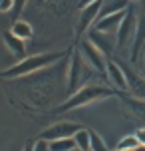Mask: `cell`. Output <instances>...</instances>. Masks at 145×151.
<instances>
[{"label":"cell","mask_w":145,"mask_h":151,"mask_svg":"<svg viewBox=\"0 0 145 151\" xmlns=\"http://www.w3.org/2000/svg\"><path fill=\"white\" fill-rule=\"evenodd\" d=\"M127 8H129V0H103L101 10H99V18H106L109 14L121 12V10H127Z\"/></svg>","instance_id":"cell-14"},{"label":"cell","mask_w":145,"mask_h":151,"mask_svg":"<svg viewBox=\"0 0 145 151\" xmlns=\"http://www.w3.org/2000/svg\"><path fill=\"white\" fill-rule=\"evenodd\" d=\"M133 151H145V145H141V143H139V145H137V147H135Z\"/></svg>","instance_id":"cell-26"},{"label":"cell","mask_w":145,"mask_h":151,"mask_svg":"<svg viewBox=\"0 0 145 151\" xmlns=\"http://www.w3.org/2000/svg\"><path fill=\"white\" fill-rule=\"evenodd\" d=\"M32 151H50V141L46 139H36L34 143H32Z\"/></svg>","instance_id":"cell-21"},{"label":"cell","mask_w":145,"mask_h":151,"mask_svg":"<svg viewBox=\"0 0 145 151\" xmlns=\"http://www.w3.org/2000/svg\"><path fill=\"white\" fill-rule=\"evenodd\" d=\"M0 2H2V0H0Z\"/></svg>","instance_id":"cell-32"},{"label":"cell","mask_w":145,"mask_h":151,"mask_svg":"<svg viewBox=\"0 0 145 151\" xmlns=\"http://www.w3.org/2000/svg\"><path fill=\"white\" fill-rule=\"evenodd\" d=\"M135 32H137V10L133 6H129L125 10V16L121 20V26L115 34L117 38V50L121 52L125 48H131L133 40H135Z\"/></svg>","instance_id":"cell-4"},{"label":"cell","mask_w":145,"mask_h":151,"mask_svg":"<svg viewBox=\"0 0 145 151\" xmlns=\"http://www.w3.org/2000/svg\"><path fill=\"white\" fill-rule=\"evenodd\" d=\"M90 137H92V143H90V151H107L106 141L101 139V135H99L98 131L90 129Z\"/></svg>","instance_id":"cell-19"},{"label":"cell","mask_w":145,"mask_h":151,"mask_svg":"<svg viewBox=\"0 0 145 151\" xmlns=\"http://www.w3.org/2000/svg\"><path fill=\"white\" fill-rule=\"evenodd\" d=\"M135 137L139 139V143L145 145V127H139L137 131H135Z\"/></svg>","instance_id":"cell-24"},{"label":"cell","mask_w":145,"mask_h":151,"mask_svg":"<svg viewBox=\"0 0 145 151\" xmlns=\"http://www.w3.org/2000/svg\"><path fill=\"white\" fill-rule=\"evenodd\" d=\"M22 151H32V145H30V143H28V145H26V147H24V149H22Z\"/></svg>","instance_id":"cell-27"},{"label":"cell","mask_w":145,"mask_h":151,"mask_svg":"<svg viewBox=\"0 0 145 151\" xmlns=\"http://www.w3.org/2000/svg\"><path fill=\"white\" fill-rule=\"evenodd\" d=\"M12 6H14V0H2L0 2V12L8 14V12H12Z\"/></svg>","instance_id":"cell-23"},{"label":"cell","mask_w":145,"mask_h":151,"mask_svg":"<svg viewBox=\"0 0 145 151\" xmlns=\"http://www.w3.org/2000/svg\"><path fill=\"white\" fill-rule=\"evenodd\" d=\"M121 68H123V72H125V76H127V86H129L127 91H129L133 98L145 101V76H139L135 70H131L129 66H125V64H123Z\"/></svg>","instance_id":"cell-10"},{"label":"cell","mask_w":145,"mask_h":151,"mask_svg":"<svg viewBox=\"0 0 145 151\" xmlns=\"http://www.w3.org/2000/svg\"><path fill=\"white\" fill-rule=\"evenodd\" d=\"M121 104L127 109H129L139 121L145 123V101L143 99H137V98H121Z\"/></svg>","instance_id":"cell-15"},{"label":"cell","mask_w":145,"mask_h":151,"mask_svg":"<svg viewBox=\"0 0 145 151\" xmlns=\"http://www.w3.org/2000/svg\"><path fill=\"white\" fill-rule=\"evenodd\" d=\"M74 147H76L74 137H70V139H56V141H50V151H72Z\"/></svg>","instance_id":"cell-18"},{"label":"cell","mask_w":145,"mask_h":151,"mask_svg":"<svg viewBox=\"0 0 145 151\" xmlns=\"http://www.w3.org/2000/svg\"><path fill=\"white\" fill-rule=\"evenodd\" d=\"M141 52L145 54V2L141 6V10L137 12V32H135V40H133L131 50H129L131 64H137L139 62Z\"/></svg>","instance_id":"cell-9"},{"label":"cell","mask_w":145,"mask_h":151,"mask_svg":"<svg viewBox=\"0 0 145 151\" xmlns=\"http://www.w3.org/2000/svg\"><path fill=\"white\" fill-rule=\"evenodd\" d=\"M129 2H131V0H129ZM135 2H137V0H135Z\"/></svg>","instance_id":"cell-31"},{"label":"cell","mask_w":145,"mask_h":151,"mask_svg":"<svg viewBox=\"0 0 145 151\" xmlns=\"http://www.w3.org/2000/svg\"><path fill=\"white\" fill-rule=\"evenodd\" d=\"M143 60H145V58H143ZM143 76H145V62H143Z\"/></svg>","instance_id":"cell-30"},{"label":"cell","mask_w":145,"mask_h":151,"mask_svg":"<svg viewBox=\"0 0 145 151\" xmlns=\"http://www.w3.org/2000/svg\"><path fill=\"white\" fill-rule=\"evenodd\" d=\"M2 40H4V46H6L8 50L12 52V56L16 58V62H18V60H24V58H26V40H22V38L14 36V34H12L10 30L2 34Z\"/></svg>","instance_id":"cell-12"},{"label":"cell","mask_w":145,"mask_h":151,"mask_svg":"<svg viewBox=\"0 0 145 151\" xmlns=\"http://www.w3.org/2000/svg\"><path fill=\"white\" fill-rule=\"evenodd\" d=\"M85 38H88L106 58H109V56L117 50V38H115V34H107V32H99V30H95V28H92Z\"/></svg>","instance_id":"cell-7"},{"label":"cell","mask_w":145,"mask_h":151,"mask_svg":"<svg viewBox=\"0 0 145 151\" xmlns=\"http://www.w3.org/2000/svg\"><path fill=\"white\" fill-rule=\"evenodd\" d=\"M72 52V50H70ZM70 52H46V54H34V56H26L24 60H18L14 66L2 70L0 78L4 80H14V78H24V76H32L40 72V70L52 66L56 62H62Z\"/></svg>","instance_id":"cell-1"},{"label":"cell","mask_w":145,"mask_h":151,"mask_svg":"<svg viewBox=\"0 0 145 151\" xmlns=\"http://www.w3.org/2000/svg\"><path fill=\"white\" fill-rule=\"evenodd\" d=\"M139 145V139L135 137V133L133 135H125L123 139H119V143H117V147L119 149H127V151H133L135 147Z\"/></svg>","instance_id":"cell-20"},{"label":"cell","mask_w":145,"mask_h":151,"mask_svg":"<svg viewBox=\"0 0 145 151\" xmlns=\"http://www.w3.org/2000/svg\"><path fill=\"white\" fill-rule=\"evenodd\" d=\"M113 151H127V149H119V147H115V149Z\"/></svg>","instance_id":"cell-29"},{"label":"cell","mask_w":145,"mask_h":151,"mask_svg":"<svg viewBox=\"0 0 145 151\" xmlns=\"http://www.w3.org/2000/svg\"><path fill=\"white\" fill-rule=\"evenodd\" d=\"M90 74H95V70L84 60V56L80 50H72V58H70V66H68V76H66V93L74 96L80 88L88 86V78Z\"/></svg>","instance_id":"cell-3"},{"label":"cell","mask_w":145,"mask_h":151,"mask_svg":"<svg viewBox=\"0 0 145 151\" xmlns=\"http://www.w3.org/2000/svg\"><path fill=\"white\" fill-rule=\"evenodd\" d=\"M28 4V0H14V6H12V14L18 16L20 12L24 10V6Z\"/></svg>","instance_id":"cell-22"},{"label":"cell","mask_w":145,"mask_h":151,"mask_svg":"<svg viewBox=\"0 0 145 151\" xmlns=\"http://www.w3.org/2000/svg\"><path fill=\"white\" fill-rule=\"evenodd\" d=\"M106 78L109 82L113 83L115 90L119 91H127L129 90V86H127V76L123 72V68L113 60H107V70H106Z\"/></svg>","instance_id":"cell-11"},{"label":"cell","mask_w":145,"mask_h":151,"mask_svg":"<svg viewBox=\"0 0 145 151\" xmlns=\"http://www.w3.org/2000/svg\"><path fill=\"white\" fill-rule=\"evenodd\" d=\"M117 91L111 90V88H106V86H99V83H88L84 88L70 96L64 104H62L58 109H54L56 113H66L72 111V109H78V107H84L88 104H93V101H99V99H106V98H113Z\"/></svg>","instance_id":"cell-2"},{"label":"cell","mask_w":145,"mask_h":151,"mask_svg":"<svg viewBox=\"0 0 145 151\" xmlns=\"http://www.w3.org/2000/svg\"><path fill=\"white\" fill-rule=\"evenodd\" d=\"M92 2H98V0H80V2H78V6L84 8V6H88V4H92Z\"/></svg>","instance_id":"cell-25"},{"label":"cell","mask_w":145,"mask_h":151,"mask_svg":"<svg viewBox=\"0 0 145 151\" xmlns=\"http://www.w3.org/2000/svg\"><path fill=\"white\" fill-rule=\"evenodd\" d=\"M123 16H125V10L115 12V14H109V16H106V18H99L98 22L93 24V28L99 30V32H107V34H117L119 26H121Z\"/></svg>","instance_id":"cell-13"},{"label":"cell","mask_w":145,"mask_h":151,"mask_svg":"<svg viewBox=\"0 0 145 151\" xmlns=\"http://www.w3.org/2000/svg\"><path fill=\"white\" fill-rule=\"evenodd\" d=\"M101 4H103V0H98V2H92V4H88V6L80 8L82 12H80V22H78V40L84 36L85 32H90L92 24L98 22Z\"/></svg>","instance_id":"cell-8"},{"label":"cell","mask_w":145,"mask_h":151,"mask_svg":"<svg viewBox=\"0 0 145 151\" xmlns=\"http://www.w3.org/2000/svg\"><path fill=\"white\" fill-rule=\"evenodd\" d=\"M80 125L74 123V121H58V123H52L50 127H46L42 133H40V139H46V141H56V139H70L74 137L80 131Z\"/></svg>","instance_id":"cell-5"},{"label":"cell","mask_w":145,"mask_h":151,"mask_svg":"<svg viewBox=\"0 0 145 151\" xmlns=\"http://www.w3.org/2000/svg\"><path fill=\"white\" fill-rule=\"evenodd\" d=\"M74 141H76V147L84 151H90V143H92V137H90V129H80L76 135H74Z\"/></svg>","instance_id":"cell-17"},{"label":"cell","mask_w":145,"mask_h":151,"mask_svg":"<svg viewBox=\"0 0 145 151\" xmlns=\"http://www.w3.org/2000/svg\"><path fill=\"white\" fill-rule=\"evenodd\" d=\"M10 32L14 34V36L22 38V40H30L32 36H34V30H32V24L26 22V20H16L14 24H12V28H10Z\"/></svg>","instance_id":"cell-16"},{"label":"cell","mask_w":145,"mask_h":151,"mask_svg":"<svg viewBox=\"0 0 145 151\" xmlns=\"http://www.w3.org/2000/svg\"><path fill=\"white\" fill-rule=\"evenodd\" d=\"M72 151H84V149H80V147H74V149H72Z\"/></svg>","instance_id":"cell-28"},{"label":"cell","mask_w":145,"mask_h":151,"mask_svg":"<svg viewBox=\"0 0 145 151\" xmlns=\"http://www.w3.org/2000/svg\"><path fill=\"white\" fill-rule=\"evenodd\" d=\"M80 52H82V56H84V60L92 66L98 74H106V70H107V60H106V56L99 52L98 48L85 38V40H82V44H80Z\"/></svg>","instance_id":"cell-6"}]
</instances>
